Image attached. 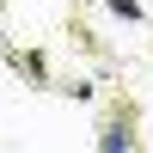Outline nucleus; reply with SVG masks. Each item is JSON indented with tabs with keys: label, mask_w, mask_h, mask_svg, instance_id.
Here are the masks:
<instances>
[{
	"label": "nucleus",
	"mask_w": 153,
	"mask_h": 153,
	"mask_svg": "<svg viewBox=\"0 0 153 153\" xmlns=\"http://www.w3.org/2000/svg\"><path fill=\"white\" fill-rule=\"evenodd\" d=\"M98 147H104V153H129V129H123V123H110V129H104V141H98Z\"/></svg>",
	"instance_id": "obj_1"
},
{
	"label": "nucleus",
	"mask_w": 153,
	"mask_h": 153,
	"mask_svg": "<svg viewBox=\"0 0 153 153\" xmlns=\"http://www.w3.org/2000/svg\"><path fill=\"white\" fill-rule=\"evenodd\" d=\"M110 12H123V19H141V0H110Z\"/></svg>",
	"instance_id": "obj_2"
}]
</instances>
